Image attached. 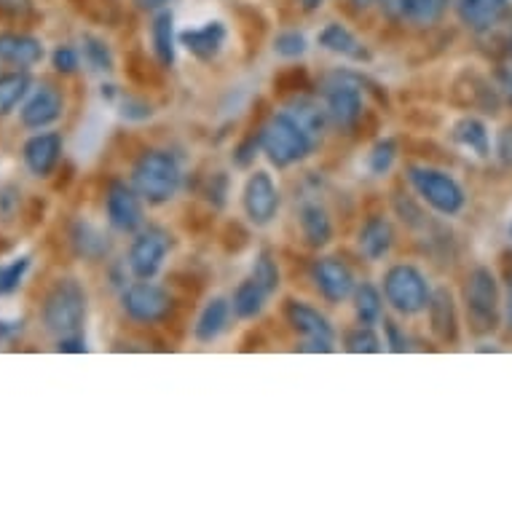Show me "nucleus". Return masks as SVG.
Wrapping results in <instances>:
<instances>
[{
  "label": "nucleus",
  "mask_w": 512,
  "mask_h": 512,
  "mask_svg": "<svg viewBox=\"0 0 512 512\" xmlns=\"http://www.w3.org/2000/svg\"><path fill=\"white\" fill-rule=\"evenodd\" d=\"M354 311L362 325H373L381 319V295L373 285H360L354 290Z\"/></svg>",
  "instance_id": "obj_30"
},
{
  "label": "nucleus",
  "mask_w": 512,
  "mask_h": 512,
  "mask_svg": "<svg viewBox=\"0 0 512 512\" xmlns=\"http://www.w3.org/2000/svg\"><path fill=\"white\" fill-rule=\"evenodd\" d=\"M180 180H183V175H180L177 161L164 151L145 153L143 159L135 164V172H132L135 191L151 204L169 202L177 194Z\"/></svg>",
  "instance_id": "obj_2"
},
{
  "label": "nucleus",
  "mask_w": 512,
  "mask_h": 512,
  "mask_svg": "<svg viewBox=\"0 0 512 512\" xmlns=\"http://www.w3.org/2000/svg\"><path fill=\"white\" fill-rule=\"evenodd\" d=\"M502 86H504V92H507V97L512 100V73H502Z\"/></svg>",
  "instance_id": "obj_46"
},
{
  "label": "nucleus",
  "mask_w": 512,
  "mask_h": 512,
  "mask_svg": "<svg viewBox=\"0 0 512 512\" xmlns=\"http://www.w3.org/2000/svg\"><path fill=\"white\" fill-rule=\"evenodd\" d=\"M180 43H183L185 49L191 51L194 57L207 62V59L218 57L220 49H223V43H226V27L220 25V22H207V25L180 33Z\"/></svg>",
  "instance_id": "obj_19"
},
{
  "label": "nucleus",
  "mask_w": 512,
  "mask_h": 512,
  "mask_svg": "<svg viewBox=\"0 0 512 512\" xmlns=\"http://www.w3.org/2000/svg\"><path fill=\"white\" fill-rule=\"evenodd\" d=\"M261 148L269 156L271 164L277 167H290L295 161L306 159L314 148L303 129L295 124L287 113H279L261 129Z\"/></svg>",
  "instance_id": "obj_3"
},
{
  "label": "nucleus",
  "mask_w": 512,
  "mask_h": 512,
  "mask_svg": "<svg viewBox=\"0 0 512 512\" xmlns=\"http://www.w3.org/2000/svg\"><path fill=\"white\" fill-rule=\"evenodd\" d=\"M510 234H512V226H510Z\"/></svg>",
  "instance_id": "obj_50"
},
{
  "label": "nucleus",
  "mask_w": 512,
  "mask_h": 512,
  "mask_svg": "<svg viewBox=\"0 0 512 512\" xmlns=\"http://www.w3.org/2000/svg\"><path fill=\"white\" fill-rule=\"evenodd\" d=\"M352 3L357 6V9H368V6H373L376 0H352Z\"/></svg>",
  "instance_id": "obj_48"
},
{
  "label": "nucleus",
  "mask_w": 512,
  "mask_h": 512,
  "mask_svg": "<svg viewBox=\"0 0 512 512\" xmlns=\"http://www.w3.org/2000/svg\"><path fill=\"white\" fill-rule=\"evenodd\" d=\"M43 59V43L25 33H0V62L14 68H33Z\"/></svg>",
  "instance_id": "obj_15"
},
{
  "label": "nucleus",
  "mask_w": 512,
  "mask_h": 512,
  "mask_svg": "<svg viewBox=\"0 0 512 512\" xmlns=\"http://www.w3.org/2000/svg\"><path fill=\"white\" fill-rule=\"evenodd\" d=\"M269 293L263 290L255 279H247L242 285L236 287L234 293V311L239 314L242 319H252L258 317L263 311V303H266Z\"/></svg>",
  "instance_id": "obj_27"
},
{
  "label": "nucleus",
  "mask_w": 512,
  "mask_h": 512,
  "mask_svg": "<svg viewBox=\"0 0 512 512\" xmlns=\"http://www.w3.org/2000/svg\"><path fill=\"white\" fill-rule=\"evenodd\" d=\"M504 306H507V322L512 325V274H510V285H507V303H504Z\"/></svg>",
  "instance_id": "obj_45"
},
{
  "label": "nucleus",
  "mask_w": 512,
  "mask_h": 512,
  "mask_svg": "<svg viewBox=\"0 0 512 512\" xmlns=\"http://www.w3.org/2000/svg\"><path fill=\"white\" fill-rule=\"evenodd\" d=\"M429 322H432V330L440 341H456L459 336V319H456V303L451 290H435L429 295Z\"/></svg>",
  "instance_id": "obj_18"
},
{
  "label": "nucleus",
  "mask_w": 512,
  "mask_h": 512,
  "mask_svg": "<svg viewBox=\"0 0 512 512\" xmlns=\"http://www.w3.org/2000/svg\"><path fill=\"white\" fill-rule=\"evenodd\" d=\"M384 295H387V301L395 306L400 314L405 317H411V314H419L429 306V287L427 279L421 274L419 269H413V266H392L387 271V277H384Z\"/></svg>",
  "instance_id": "obj_5"
},
{
  "label": "nucleus",
  "mask_w": 512,
  "mask_h": 512,
  "mask_svg": "<svg viewBox=\"0 0 512 512\" xmlns=\"http://www.w3.org/2000/svg\"><path fill=\"white\" fill-rule=\"evenodd\" d=\"M395 156H397V145L392 143V140H381V143L370 151V159H368L370 172H373V175H384V172H389Z\"/></svg>",
  "instance_id": "obj_36"
},
{
  "label": "nucleus",
  "mask_w": 512,
  "mask_h": 512,
  "mask_svg": "<svg viewBox=\"0 0 512 512\" xmlns=\"http://www.w3.org/2000/svg\"><path fill=\"white\" fill-rule=\"evenodd\" d=\"M314 279H317L319 293L328 301H344L354 293V277L349 266L338 258H322L314 266Z\"/></svg>",
  "instance_id": "obj_13"
},
{
  "label": "nucleus",
  "mask_w": 512,
  "mask_h": 512,
  "mask_svg": "<svg viewBox=\"0 0 512 512\" xmlns=\"http://www.w3.org/2000/svg\"><path fill=\"white\" fill-rule=\"evenodd\" d=\"M301 6H303V9L314 11V9H319V6H322V0H301Z\"/></svg>",
  "instance_id": "obj_47"
},
{
  "label": "nucleus",
  "mask_w": 512,
  "mask_h": 512,
  "mask_svg": "<svg viewBox=\"0 0 512 512\" xmlns=\"http://www.w3.org/2000/svg\"><path fill=\"white\" fill-rule=\"evenodd\" d=\"M153 49L164 68L175 62V19L169 11H161L159 17L153 19Z\"/></svg>",
  "instance_id": "obj_25"
},
{
  "label": "nucleus",
  "mask_w": 512,
  "mask_h": 512,
  "mask_svg": "<svg viewBox=\"0 0 512 512\" xmlns=\"http://www.w3.org/2000/svg\"><path fill=\"white\" fill-rule=\"evenodd\" d=\"M411 0H381V9L387 11L389 19H408Z\"/></svg>",
  "instance_id": "obj_40"
},
{
  "label": "nucleus",
  "mask_w": 512,
  "mask_h": 512,
  "mask_svg": "<svg viewBox=\"0 0 512 512\" xmlns=\"http://www.w3.org/2000/svg\"><path fill=\"white\" fill-rule=\"evenodd\" d=\"M86 322V293L76 279H59L43 303V325L57 338L78 336Z\"/></svg>",
  "instance_id": "obj_1"
},
{
  "label": "nucleus",
  "mask_w": 512,
  "mask_h": 512,
  "mask_svg": "<svg viewBox=\"0 0 512 512\" xmlns=\"http://www.w3.org/2000/svg\"><path fill=\"white\" fill-rule=\"evenodd\" d=\"M135 3H137V9L156 11V9H161L164 3H169V0H135Z\"/></svg>",
  "instance_id": "obj_44"
},
{
  "label": "nucleus",
  "mask_w": 512,
  "mask_h": 512,
  "mask_svg": "<svg viewBox=\"0 0 512 512\" xmlns=\"http://www.w3.org/2000/svg\"><path fill=\"white\" fill-rule=\"evenodd\" d=\"M301 231L311 247H325L333 236V223H330L328 212L319 204H306L301 210Z\"/></svg>",
  "instance_id": "obj_23"
},
{
  "label": "nucleus",
  "mask_w": 512,
  "mask_h": 512,
  "mask_svg": "<svg viewBox=\"0 0 512 512\" xmlns=\"http://www.w3.org/2000/svg\"><path fill=\"white\" fill-rule=\"evenodd\" d=\"M464 303H467V314H470V325L475 333L486 336V333H494L496 325H499V285H496V277L491 274V269L486 266H478L467 277V285H464Z\"/></svg>",
  "instance_id": "obj_4"
},
{
  "label": "nucleus",
  "mask_w": 512,
  "mask_h": 512,
  "mask_svg": "<svg viewBox=\"0 0 512 512\" xmlns=\"http://www.w3.org/2000/svg\"><path fill=\"white\" fill-rule=\"evenodd\" d=\"M392 239H395V234H392V226H389L387 220L384 218L368 220L360 231L362 255H365L368 261H381V258L389 252V247H392Z\"/></svg>",
  "instance_id": "obj_21"
},
{
  "label": "nucleus",
  "mask_w": 512,
  "mask_h": 512,
  "mask_svg": "<svg viewBox=\"0 0 512 512\" xmlns=\"http://www.w3.org/2000/svg\"><path fill=\"white\" fill-rule=\"evenodd\" d=\"M285 113L293 118L295 124L301 126L303 135L309 137L311 143L317 145L322 140V135H325V113L317 105H311V102H295Z\"/></svg>",
  "instance_id": "obj_26"
},
{
  "label": "nucleus",
  "mask_w": 512,
  "mask_h": 512,
  "mask_svg": "<svg viewBox=\"0 0 512 512\" xmlns=\"http://www.w3.org/2000/svg\"><path fill=\"white\" fill-rule=\"evenodd\" d=\"M252 279L258 282V285L266 290V293H277L279 287V269L274 258H271L269 252H261V258L255 261V269H252Z\"/></svg>",
  "instance_id": "obj_32"
},
{
  "label": "nucleus",
  "mask_w": 512,
  "mask_h": 512,
  "mask_svg": "<svg viewBox=\"0 0 512 512\" xmlns=\"http://www.w3.org/2000/svg\"><path fill=\"white\" fill-rule=\"evenodd\" d=\"M287 319H290V325H293L295 333H301L306 338V346L303 349H309V352H333V328H330V322L317 309H311L306 303L290 301L287 303Z\"/></svg>",
  "instance_id": "obj_8"
},
{
  "label": "nucleus",
  "mask_w": 512,
  "mask_h": 512,
  "mask_svg": "<svg viewBox=\"0 0 512 512\" xmlns=\"http://www.w3.org/2000/svg\"><path fill=\"white\" fill-rule=\"evenodd\" d=\"M0 11L9 17H25L30 11V0H0Z\"/></svg>",
  "instance_id": "obj_42"
},
{
  "label": "nucleus",
  "mask_w": 512,
  "mask_h": 512,
  "mask_svg": "<svg viewBox=\"0 0 512 512\" xmlns=\"http://www.w3.org/2000/svg\"><path fill=\"white\" fill-rule=\"evenodd\" d=\"M362 94L360 81L349 73H336L328 81V116L341 129H352L360 121Z\"/></svg>",
  "instance_id": "obj_7"
},
{
  "label": "nucleus",
  "mask_w": 512,
  "mask_h": 512,
  "mask_svg": "<svg viewBox=\"0 0 512 512\" xmlns=\"http://www.w3.org/2000/svg\"><path fill=\"white\" fill-rule=\"evenodd\" d=\"M384 325H387L389 344H392V349H395V352H405V349H408V341H405V338H400L395 322H384Z\"/></svg>",
  "instance_id": "obj_43"
},
{
  "label": "nucleus",
  "mask_w": 512,
  "mask_h": 512,
  "mask_svg": "<svg viewBox=\"0 0 512 512\" xmlns=\"http://www.w3.org/2000/svg\"><path fill=\"white\" fill-rule=\"evenodd\" d=\"M172 309V298L159 285H151L148 279L137 282L124 293V311L137 322H159Z\"/></svg>",
  "instance_id": "obj_10"
},
{
  "label": "nucleus",
  "mask_w": 512,
  "mask_h": 512,
  "mask_svg": "<svg viewBox=\"0 0 512 512\" xmlns=\"http://www.w3.org/2000/svg\"><path fill=\"white\" fill-rule=\"evenodd\" d=\"M25 164L27 169L38 177L51 175V169L57 167L59 156H62V137L57 132H43V135L30 137L25 143Z\"/></svg>",
  "instance_id": "obj_14"
},
{
  "label": "nucleus",
  "mask_w": 512,
  "mask_h": 512,
  "mask_svg": "<svg viewBox=\"0 0 512 512\" xmlns=\"http://www.w3.org/2000/svg\"><path fill=\"white\" fill-rule=\"evenodd\" d=\"M59 116H62V94L51 86L38 89L22 108V124L27 129H43V126L54 124Z\"/></svg>",
  "instance_id": "obj_16"
},
{
  "label": "nucleus",
  "mask_w": 512,
  "mask_h": 512,
  "mask_svg": "<svg viewBox=\"0 0 512 512\" xmlns=\"http://www.w3.org/2000/svg\"><path fill=\"white\" fill-rule=\"evenodd\" d=\"M346 349L354 354H376L381 352V338L376 336V330L370 325H360L346 336Z\"/></svg>",
  "instance_id": "obj_31"
},
{
  "label": "nucleus",
  "mask_w": 512,
  "mask_h": 512,
  "mask_svg": "<svg viewBox=\"0 0 512 512\" xmlns=\"http://www.w3.org/2000/svg\"><path fill=\"white\" fill-rule=\"evenodd\" d=\"M228 314H231V306H228L226 298H212L204 311L199 314V322H196V338L210 344L215 338L226 330L228 325Z\"/></svg>",
  "instance_id": "obj_22"
},
{
  "label": "nucleus",
  "mask_w": 512,
  "mask_h": 512,
  "mask_svg": "<svg viewBox=\"0 0 512 512\" xmlns=\"http://www.w3.org/2000/svg\"><path fill=\"white\" fill-rule=\"evenodd\" d=\"M73 244L84 258H102L110 250L108 236L102 234L100 228L89 226V223H78L73 231Z\"/></svg>",
  "instance_id": "obj_29"
},
{
  "label": "nucleus",
  "mask_w": 512,
  "mask_h": 512,
  "mask_svg": "<svg viewBox=\"0 0 512 512\" xmlns=\"http://www.w3.org/2000/svg\"><path fill=\"white\" fill-rule=\"evenodd\" d=\"M274 49L282 57H301L303 51H306V38L301 33H282L274 41Z\"/></svg>",
  "instance_id": "obj_37"
},
{
  "label": "nucleus",
  "mask_w": 512,
  "mask_h": 512,
  "mask_svg": "<svg viewBox=\"0 0 512 512\" xmlns=\"http://www.w3.org/2000/svg\"><path fill=\"white\" fill-rule=\"evenodd\" d=\"M27 269H30V258H19L9 266H0V295H11L14 290H19Z\"/></svg>",
  "instance_id": "obj_35"
},
{
  "label": "nucleus",
  "mask_w": 512,
  "mask_h": 512,
  "mask_svg": "<svg viewBox=\"0 0 512 512\" xmlns=\"http://www.w3.org/2000/svg\"><path fill=\"white\" fill-rule=\"evenodd\" d=\"M108 220L110 226L124 234H132L143 226V207H140V194L132 191L129 185L113 183L108 191Z\"/></svg>",
  "instance_id": "obj_12"
},
{
  "label": "nucleus",
  "mask_w": 512,
  "mask_h": 512,
  "mask_svg": "<svg viewBox=\"0 0 512 512\" xmlns=\"http://www.w3.org/2000/svg\"><path fill=\"white\" fill-rule=\"evenodd\" d=\"M244 212L255 226H269L277 218L279 210V191L269 172H255L244 185Z\"/></svg>",
  "instance_id": "obj_9"
},
{
  "label": "nucleus",
  "mask_w": 512,
  "mask_h": 512,
  "mask_svg": "<svg viewBox=\"0 0 512 512\" xmlns=\"http://www.w3.org/2000/svg\"><path fill=\"white\" fill-rule=\"evenodd\" d=\"M54 68L59 73H76L78 70V51L73 46H59L54 51Z\"/></svg>",
  "instance_id": "obj_38"
},
{
  "label": "nucleus",
  "mask_w": 512,
  "mask_h": 512,
  "mask_svg": "<svg viewBox=\"0 0 512 512\" xmlns=\"http://www.w3.org/2000/svg\"><path fill=\"white\" fill-rule=\"evenodd\" d=\"M319 46H325L333 54H341L346 59H354V62H368L370 54L368 49L357 41V35L349 33L344 25H328L322 33H319Z\"/></svg>",
  "instance_id": "obj_20"
},
{
  "label": "nucleus",
  "mask_w": 512,
  "mask_h": 512,
  "mask_svg": "<svg viewBox=\"0 0 512 512\" xmlns=\"http://www.w3.org/2000/svg\"><path fill=\"white\" fill-rule=\"evenodd\" d=\"M448 3H454V6H456V3H459V0H448Z\"/></svg>",
  "instance_id": "obj_49"
},
{
  "label": "nucleus",
  "mask_w": 512,
  "mask_h": 512,
  "mask_svg": "<svg viewBox=\"0 0 512 512\" xmlns=\"http://www.w3.org/2000/svg\"><path fill=\"white\" fill-rule=\"evenodd\" d=\"M84 57H86V62H89L94 70H100V73H108V70H113V57H110L108 46H105L100 38H92V35H86V38H84Z\"/></svg>",
  "instance_id": "obj_34"
},
{
  "label": "nucleus",
  "mask_w": 512,
  "mask_h": 512,
  "mask_svg": "<svg viewBox=\"0 0 512 512\" xmlns=\"http://www.w3.org/2000/svg\"><path fill=\"white\" fill-rule=\"evenodd\" d=\"M454 137L456 143L464 145L467 151H472L475 156H480V159H486L488 153H491L486 126H483V121H478V118H462V121L454 126Z\"/></svg>",
  "instance_id": "obj_24"
},
{
  "label": "nucleus",
  "mask_w": 512,
  "mask_h": 512,
  "mask_svg": "<svg viewBox=\"0 0 512 512\" xmlns=\"http://www.w3.org/2000/svg\"><path fill=\"white\" fill-rule=\"evenodd\" d=\"M27 89H30V78H27V73L0 76V118L9 116L11 110L25 100Z\"/></svg>",
  "instance_id": "obj_28"
},
{
  "label": "nucleus",
  "mask_w": 512,
  "mask_h": 512,
  "mask_svg": "<svg viewBox=\"0 0 512 512\" xmlns=\"http://www.w3.org/2000/svg\"><path fill=\"white\" fill-rule=\"evenodd\" d=\"M445 3L448 0H411L408 6V19H413L416 25H432L443 17Z\"/></svg>",
  "instance_id": "obj_33"
},
{
  "label": "nucleus",
  "mask_w": 512,
  "mask_h": 512,
  "mask_svg": "<svg viewBox=\"0 0 512 512\" xmlns=\"http://www.w3.org/2000/svg\"><path fill=\"white\" fill-rule=\"evenodd\" d=\"M57 349H59V352L84 354L86 352V341H84V336H81V333H78V336H62L57 341Z\"/></svg>",
  "instance_id": "obj_41"
},
{
  "label": "nucleus",
  "mask_w": 512,
  "mask_h": 512,
  "mask_svg": "<svg viewBox=\"0 0 512 512\" xmlns=\"http://www.w3.org/2000/svg\"><path fill=\"white\" fill-rule=\"evenodd\" d=\"M408 177H411L413 188L419 191L421 199L432 210H437L440 215H456V212H462L464 191L454 177H448L440 169L429 167H411Z\"/></svg>",
  "instance_id": "obj_6"
},
{
  "label": "nucleus",
  "mask_w": 512,
  "mask_h": 512,
  "mask_svg": "<svg viewBox=\"0 0 512 512\" xmlns=\"http://www.w3.org/2000/svg\"><path fill=\"white\" fill-rule=\"evenodd\" d=\"M496 156L504 167H512V126H504L496 137Z\"/></svg>",
  "instance_id": "obj_39"
},
{
  "label": "nucleus",
  "mask_w": 512,
  "mask_h": 512,
  "mask_svg": "<svg viewBox=\"0 0 512 512\" xmlns=\"http://www.w3.org/2000/svg\"><path fill=\"white\" fill-rule=\"evenodd\" d=\"M169 252V234H164L161 228H148L145 234H140L129 250V269L140 279H151L159 274L161 263Z\"/></svg>",
  "instance_id": "obj_11"
},
{
  "label": "nucleus",
  "mask_w": 512,
  "mask_h": 512,
  "mask_svg": "<svg viewBox=\"0 0 512 512\" xmlns=\"http://www.w3.org/2000/svg\"><path fill=\"white\" fill-rule=\"evenodd\" d=\"M456 11H459V17L470 30L486 33V30L502 22L504 11H507V0H459Z\"/></svg>",
  "instance_id": "obj_17"
}]
</instances>
